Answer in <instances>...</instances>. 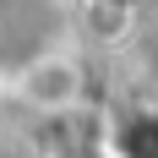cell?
Returning <instances> with one entry per match:
<instances>
[{"label":"cell","mask_w":158,"mask_h":158,"mask_svg":"<svg viewBox=\"0 0 158 158\" xmlns=\"http://www.w3.org/2000/svg\"><path fill=\"white\" fill-rule=\"evenodd\" d=\"M6 93L33 114H77L82 98H87V65L77 60V49L60 44V49H44L38 60L16 65L6 77Z\"/></svg>","instance_id":"obj_1"},{"label":"cell","mask_w":158,"mask_h":158,"mask_svg":"<svg viewBox=\"0 0 158 158\" xmlns=\"http://www.w3.org/2000/svg\"><path fill=\"white\" fill-rule=\"evenodd\" d=\"M65 44V6L60 0H0V82L16 65L38 60L44 49Z\"/></svg>","instance_id":"obj_2"}]
</instances>
